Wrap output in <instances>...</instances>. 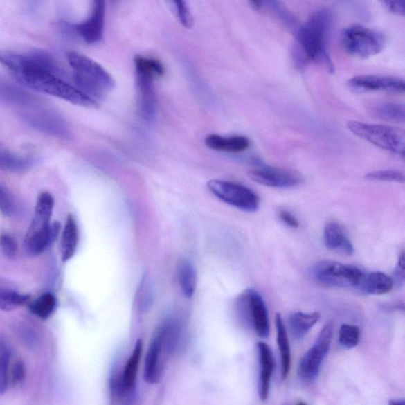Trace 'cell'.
<instances>
[{
  "mask_svg": "<svg viewBox=\"0 0 405 405\" xmlns=\"http://www.w3.org/2000/svg\"><path fill=\"white\" fill-rule=\"evenodd\" d=\"M105 15V3L102 0L93 2L90 17L81 24L66 25L87 44H96L103 37Z\"/></svg>",
  "mask_w": 405,
  "mask_h": 405,
  "instance_id": "obj_14",
  "label": "cell"
},
{
  "mask_svg": "<svg viewBox=\"0 0 405 405\" xmlns=\"http://www.w3.org/2000/svg\"><path fill=\"white\" fill-rule=\"evenodd\" d=\"M0 247L6 258L14 259L18 252V243L15 238L8 234L0 236Z\"/></svg>",
  "mask_w": 405,
  "mask_h": 405,
  "instance_id": "obj_35",
  "label": "cell"
},
{
  "mask_svg": "<svg viewBox=\"0 0 405 405\" xmlns=\"http://www.w3.org/2000/svg\"><path fill=\"white\" fill-rule=\"evenodd\" d=\"M347 127L354 136L404 158L405 149L404 130L391 126L354 120L349 121Z\"/></svg>",
  "mask_w": 405,
  "mask_h": 405,
  "instance_id": "obj_7",
  "label": "cell"
},
{
  "mask_svg": "<svg viewBox=\"0 0 405 405\" xmlns=\"http://www.w3.org/2000/svg\"><path fill=\"white\" fill-rule=\"evenodd\" d=\"M26 366L24 362L19 360L16 362L10 374V382L13 385H18L24 380L26 377Z\"/></svg>",
  "mask_w": 405,
  "mask_h": 405,
  "instance_id": "obj_37",
  "label": "cell"
},
{
  "mask_svg": "<svg viewBox=\"0 0 405 405\" xmlns=\"http://www.w3.org/2000/svg\"><path fill=\"white\" fill-rule=\"evenodd\" d=\"M339 343L341 347L351 349L356 348L360 340V330L354 325L343 324L339 330Z\"/></svg>",
  "mask_w": 405,
  "mask_h": 405,
  "instance_id": "obj_32",
  "label": "cell"
},
{
  "mask_svg": "<svg viewBox=\"0 0 405 405\" xmlns=\"http://www.w3.org/2000/svg\"><path fill=\"white\" fill-rule=\"evenodd\" d=\"M177 279L183 294L186 298H192L197 287V273L190 260H181L177 267Z\"/></svg>",
  "mask_w": 405,
  "mask_h": 405,
  "instance_id": "obj_28",
  "label": "cell"
},
{
  "mask_svg": "<svg viewBox=\"0 0 405 405\" xmlns=\"http://www.w3.org/2000/svg\"><path fill=\"white\" fill-rule=\"evenodd\" d=\"M251 8L255 10L262 11L268 10L278 19L282 24L294 33H296L298 29L297 20L294 15L284 6L279 2L275 1H251L249 3Z\"/></svg>",
  "mask_w": 405,
  "mask_h": 405,
  "instance_id": "obj_24",
  "label": "cell"
},
{
  "mask_svg": "<svg viewBox=\"0 0 405 405\" xmlns=\"http://www.w3.org/2000/svg\"><path fill=\"white\" fill-rule=\"evenodd\" d=\"M276 340L280 353L281 377L286 380L289 375L291 366V354L289 339L286 326L281 314H277L275 318Z\"/></svg>",
  "mask_w": 405,
  "mask_h": 405,
  "instance_id": "obj_22",
  "label": "cell"
},
{
  "mask_svg": "<svg viewBox=\"0 0 405 405\" xmlns=\"http://www.w3.org/2000/svg\"><path fill=\"white\" fill-rule=\"evenodd\" d=\"M253 181L271 188H287L300 184L302 177L296 171L264 166L249 172Z\"/></svg>",
  "mask_w": 405,
  "mask_h": 405,
  "instance_id": "obj_13",
  "label": "cell"
},
{
  "mask_svg": "<svg viewBox=\"0 0 405 405\" xmlns=\"http://www.w3.org/2000/svg\"><path fill=\"white\" fill-rule=\"evenodd\" d=\"M332 15L329 9L316 11L305 24L298 27L296 33L299 48L308 61L323 63L327 70L334 71L327 42L332 26Z\"/></svg>",
  "mask_w": 405,
  "mask_h": 405,
  "instance_id": "obj_2",
  "label": "cell"
},
{
  "mask_svg": "<svg viewBox=\"0 0 405 405\" xmlns=\"http://www.w3.org/2000/svg\"><path fill=\"white\" fill-rule=\"evenodd\" d=\"M138 107L142 118L151 121L157 112V98L154 80L164 75L163 66L159 60L136 55L135 57Z\"/></svg>",
  "mask_w": 405,
  "mask_h": 405,
  "instance_id": "obj_5",
  "label": "cell"
},
{
  "mask_svg": "<svg viewBox=\"0 0 405 405\" xmlns=\"http://www.w3.org/2000/svg\"><path fill=\"white\" fill-rule=\"evenodd\" d=\"M342 42L349 55L359 59H368L384 50L386 37L370 28L354 25L343 31Z\"/></svg>",
  "mask_w": 405,
  "mask_h": 405,
  "instance_id": "obj_8",
  "label": "cell"
},
{
  "mask_svg": "<svg viewBox=\"0 0 405 405\" xmlns=\"http://www.w3.org/2000/svg\"><path fill=\"white\" fill-rule=\"evenodd\" d=\"M33 163L30 158L20 157L7 150L0 149V168L9 171H21Z\"/></svg>",
  "mask_w": 405,
  "mask_h": 405,
  "instance_id": "obj_31",
  "label": "cell"
},
{
  "mask_svg": "<svg viewBox=\"0 0 405 405\" xmlns=\"http://www.w3.org/2000/svg\"><path fill=\"white\" fill-rule=\"evenodd\" d=\"M324 242L327 249L341 254L352 256L354 252L353 244L348 237L345 229L336 222L331 221L324 229Z\"/></svg>",
  "mask_w": 405,
  "mask_h": 405,
  "instance_id": "obj_18",
  "label": "cell"
},
{
  "mask_svg": "<svg viewBox=\"0 0 405 405\" xmlns=\"http://www.w3.org/2000/svg\"><path fill=\"white\" fill-rule=\"evenodd\" d=\"M25 120L33 127L47 134L62 138H69L70 132L64 119L49 111H36L24 114Z\"/></svg>",
  "mask_w": 405,
  "mask_h": 405,
  "instance_id": "obj_15",
  "label": "cell"
},
{
  "mask_svg": "<svg viewBox=\"0 0 405 405\" xmlns=\"http://www.w3.org/2000/svg\"><path fill=\"white\" fill-rule=\"evenodd\" d=\"M389 405H405L403 399H393L389 402Z\"/></svg>",
  "mask_w": 405,
  "mask_h": 405,
  "instance_id": "obj_41",
  "label": "cell"
},
{
  "mask_svg": "<svg viewBox=\"0 0 405 405\" xmlns=\"http://www.w3.org/2000/svg\"><path fill=\"white\" fill-rule=\"evenodd\" d=\"M334 332V325L329 321L321 330L313 346L303 357L298 373L306 384H312L318 378L321 365L330 352Z\"/></svg>",
  "mask_w": 405,
  "mask_h": 405,
  "instance_id": "obj_9",
  "label": "cell"
},
{
  "mask_svg": "<svg viewBox=\"0 0 405 405\" xmlns=\"http://www.w3.org/2000/svg\"><path fill=\"white\" fill-rule=\"evenodd\" d=\"M349 90L356 93L388 91L397 93L404 92V81L400 78L379 75H359L352 78L347 83Z\"/></svg>",
  "mask_w": 405,
  "mask_h": 405,
  "instance_id": "obj_12",
  "label": "cell"
},
{
  "mask_svg": "<svg viewBox=\"0 0 405 405\" xmlns=\"http://www.w3.org/2000/svg\"><path fill=\"white\" fill-rule=\"evenodd\" d=\"M312 279L318 285L327 287H361L366 274L352 264L323 260L314 264L309 270Z\"/></svg>",
  "mask_w": 405,
  "mask_h": 405,
  "instance_id": "obj_6",
  "label": "cell"
},
{
  "mask_svg": "<svg viewBox=\"0 0 405 405\" xmlns=\"http://www.w3.org/2000/svg\"><path fill=\"white\" fill-rule=\"evenodd\" d=\"M30 299V296L19 292L13 284L0 278V309L9 312L24 306Z\"/></svg>",
  "mask_w": 405,
  "mask_h": 405,
  "instance_id": "obj_26",
  "label": "cell"
},
{
  "mask_svg": "<svg viewBox=\"0 0 405 405\" xmlns=\"http://www.w3.org/2000/svg\"><path fill=\"white\" fill-rule=\"evenodd\" d=\"M208 188L220 201L244 212H257L260 207L258 194L245 186L224 180H210Z\"/></svg>",
  "mask_w": 405,
  "mask_h": 405,
  "instance_id": "obj_10",
  "label": "cell"
},
{
  "mask_svg": "<svg viewBox=\"0 0 405 405\" xmlns=\"http://www.w3.org/2000/svg\"><path fill=\"white\" fill-rule=\"evenodd\" d=\"M206 145L215 151L228 153L246 152L251 146L249 138L243 136L224 137L219 135H210L205 141Z\"/></svg>",
  "mask_w": 405,
  "mask_h": 405,
  "instance_id": "obj_20",
  "label": "cell"
},
{
  "mask_svg": "<svg viewBox=\"0 0 405 405\" xmlns=\"http://www.w3.org/2000/svg\"><path fill=\"white\" fill-rule=\"evenodd\" d=\"M54 198L51 193L44 192L39 195L36 203L35 215L27 234H33L51 224L54 208Z\"/></svg>",
  "mask_w": 405,
  "mask_h": 405,
  "instance_id": "obj_19",
  "label": "cell"
},
{
  "mask_svg": "<svg viewBox=\"0 0 405 405\" xmlns=\"http://www.w3.org/2000/svg\"><path fill=\"white\" fill-rule=\"evenodd\" d=\"M173 3L175 4L177 15L181 24L186 28H191L193 24V19L190 8L188 7L186 2L180 0V1Z\"/></svg>",
  "mask_w": 405,
  "mask_h": 405,
  "instance_id": "obj_36",
  "label": "cell"
},
{
  "mask_svg": "<svg viewBox=\"0 0 405 405\" xmlns=\"http://www.w3.org/2000/svg\"><path fill=\"white\" fill-rule=\"evenodd\" d=\"M395 286V280L381 271H373L365 276L360 290L369 295L380 296L389 293Z\"/></svg>",
  "mask_w": 405,
  "mask_h": 405,
  "instance_id": "obj_25",
  "label": "cell"
},
{
  "mask_svg": "<svg viewBox=\"0 0 405 405\" xmlns=\"http://www.w3.org/2000/svg\"><path fill=\"white\" fill-rule=\"evenodd\" d=\"M0 63L22 84L80 107H97L96 100L63 79L62 69L52 55L35 50L26 53L0 51Z\"/></svg>",
  "mask_w": 405,
  "mask_h": 405,
  "instance_id": "obj_1",
  "label": "cell"
},
{
  "mask_svg": "<svg viewBox=\"0 0 405 405\" xmlns=\"http://www.w3.org/2000/svg\"><path fill=\"white\" fill-rule=\"evenodd\" d=\"M11 349L7 341L0 337V395L7 391L10 384Z\"/></svg>",
  "mask_w": 405,
  "mask_h": 405,
  "instance_id": "obj_30",
  "label": "cell"
},
{
  "mask_svg": "<svg viewBox=\"0 0 405 405\" xmlns=\"http://www.w3.org/2000/svg\"><path fill=\"white\" fill-rule=\"evenodd\" d=\"M321 318L319 312H295L287 319L288 330L296 341H301L306 336Z\"/></svg>",
  "mask_w": 405,
  "mask_h": 405,
  "instance_id": "obj_21",
  "label": "cell"
},
{
  "mask_svg": "<svg viewBox=\"0 0 405 405\" xmlns=\"http://www.w3.org/2000/svg\"><path fill=\"white\" fill-rule=\"evenodd\" d=\"M369 111L375 118L395 123H404L405 111L403 104L395 102H375L371 104Z\"/></svg>",
  "mask_w": 405,
  "mask_h": 405,
  "instance_id": "obj_27",
  "label": "cell"
},
{
  "mask_svg": "<svg viewBox=\"0 0 405 405\" xmlns=\"http://www.w3.org/2000/svg\"><path fill=\"white\" fill-rule=\"evenodd\" d=\"M366 179L378 181L404 182V175L401 171L393 170H377L365 176Z\"/></svg>",
  "mask_w": 405,
  "mask_h": 405,
  "instance_id": "obj_34",
  "label": "cell"
},
{
  "mask_svg": "<svg viewBox=\"0 0 405 405\" xmlns=\"http://www.w3.org/2000/svg\"><path fill=\"white\" fill-rule=\"evenodd\" d=\"M404 252L400 255V258H399L398 263L395 269V284L399 286H402L404 284Z\"/></svg>",
  "mask_w": 405,
  "mask_h": 405,
  "instance_id": "obj_39",
  "label": "cell"
},
{
  "mask_svg": "<svg viewBox=\"0 0 405 405\" xmlns=\"http://www.w3.org/2000/svg\"><path fill=\"white\" fill-rule=\"evenodd\" d=\"M382 4L388 11L393 15L399 16H404L405 15L404 0H390V1L382 2Z\"/></svg>",
  "mask_w": 405,
  "mask_h": 405,
  "instance_id": "obj_38",
  "label": "cell"
},
{
  "mask_svg": "<svg viewBox=\"0 0 405 405\" xmlns=\"http://www.w3.org/2000/svg\"><path fill=\"white\" fill-rule=\"evenodd\" d=\"M57 303V298L53 294L44 293L30 304V309L36 317L46 320L55 312Z\"/></svg>",
  "mask_w": 405,
  "mask_h": 405,
  "instance_id": "obj_29",
  "label": "cell"
},
{
  "mask_svg": "<svg viewBox=\"0 0 405 405\" xmlns=\"http://www.w3.org/2000/svg\"><path fill=\"white\" fill-rule=\"evenodd\" d=\"M280 218L282 223L286 224L287 226L291 227V228L296 229L299 226L298 221L296 216L290 212H288V210H281L280 213Z\"/></svg>",
  "mask_w": 405,
  "mask_h": 405,
  "instance_id": "obj_40",
  "label": "cell"
},
{
  "mask_svg": "<svg viewBox=\"0 0 405 405\" xmlns=\"http://www.w3.org/2000/svg\"><path fill=\"white\" fill-rule=\"evenodd\" d=\"M259 358L258 393L260 400L266 401L269 395L271 377L275 368L273 353L270 347L264 342L257 345Z\"/></svg>",
  "mask_w": 405,
  "mask_h": 405,
  "instance_id": "obj_16",
  "label": "cell"
},
{
  "mask_svg": "<svg viewBox=\"0 0 405 405\" xmlns=\"http://www.w3.org/2000/svg\"><path fill=\"white\" fill-rule=\"evenodd\" d=\"M296 405H308V404L303 402H299L296 404Z\"/></svg>",
  "mask_w": 405,
  "mask_h": 405,
  "instance_id": "obj_42",
  "label": "cell"
},
{
  "mask_svg": "<svg viewBox=\"0 0 405 405\" xmlns=\"http://www.w3.org/2000/svg\"><path fill=\"white\" fill-rule=\"evenodd\" d=\"M0 212L8 217L17 213L15 199L8 188L0 183Z\"/></svg>",
  "mask_w": 405,
  "mask_h": 405,
  "instance_id": "obj_33",
  "label": "cell"
},
{
  "mask_svg": "<svg viewBox=\"0 0 405 405\" xmlns=\"http://www.w3.org/2000/svg\"><path fill=\"white\" fill-rule=\"evenodd\" d=\"M61 226L59 222L44 227L33 234H26L24 247L25 251L30 256H37L52 245L58 237Z\"/></svg>",
  "mask_w": 405,
  "mask_h": 405,
  "instance_id": "obj_17",
  "label": "cell"
},
{
  "mask_svg": "<svg viewBox=\"0 0 405 405\" xmlns=\"http://www.w3.org/2000/svg\"><path fill=\"white\" fill-rule=\"evenodd\" d=\"M181 329L176 321L169 319L155 332L146 354L144 379L150 384L160 381L166 365L179 343Z\"/></svg>",
  "mask_w": 405,
  "mask_h": 405,
  "instance_id": "obj_3",
  "label": "cell"
},
{
  "mask_svg": "<svg viewBox=\"0 0 405 405\" xmlns=\"http://www.w3.org/2000/svg\"><path fill=\"white\" fill-rule=\"evenodd\" d=\"M66 57L73 71L76 87L87 96L103 98L113 90L115 81L112 75L96 61L76 52L69 53Z\"/></svg>",
  "mask_w": 405,
  "mask_h": 405,
  "instance_id": "obj_4",
  "label": "cell"
},
{
  "mask_svg": "<svg viewBox=\"0 0 405 405\" xmlns=\"http://www.w3.org/2000/svg\"><path fill=\"white\" fill-rule=\"evenodd\" d=\"M79 228L73 215H69L66 218L61 240V258L63 262H68L74 257L79 244Z\"/></svg>",
  "mask_w": 405,
  "mask_h": 405,
  "instance_id": "obj_23",
  "label": "cell"
},
{
  "mask_svg": "<svg viewBox=\"0 0 405 405\" xmlns=\"http://www.w3.org/2000/svg\"><path fill=\"white\" fill-rule=\"evenodd\" d=\"M237 304L257 335L267 338L270 334L269 312L260 294L253 289L246 290L238 297Z\"/></svg>",
  "mask_w": 405,
  "mask_h": 405,
  "instance_id": "obj_11",
  "label": "cell"
}]
</instances>
